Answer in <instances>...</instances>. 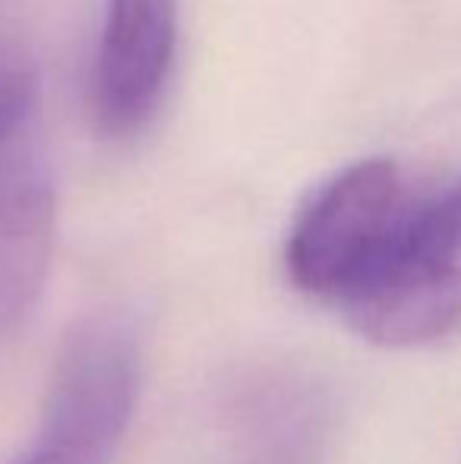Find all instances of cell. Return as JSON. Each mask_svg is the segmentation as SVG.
<instances>
[{
  "mask_svg": "<svg viewBox=\"0 0 461 464\" xmlns=\"http://www.w3.org/2000/svg\"><path fill=\"white\" fill-rule=\"evenodd\" d=\"M339 313L382 348H424L461 329V171L414 187Z\"/></svg>",
  "mask_w": 461,
  "mask_h": 464,
  "instance_id": "6da1fadb",
  "label": "cell"
},
{
  "mask_svg": "<svg viewBox=\"0 0 461 464\" xmlns=\"http://www.w3.org/2000/svg\"><path fill=\"white\" fill-rule=\"evenodd\" d=\"M142 382L139 329L127 313H95L63 342L35 440L10 464H108Z\"/></svg>",
  "mask_w": 461,
  "mask_h": 464,
  "instance_id": "7a4b0ae2",
  "label": "cell"
},
{
  "mask_svg": "<svg viewBox=\"0 0 461 464\" xmlns=\"http://www.w3.org/2000/svg\"><path fill=\"white\" fill-rule=\"evenodd\" d=\"M392 159L341 168L297 212L284 246L288 276L303 294L339 310L414 193Z\"/></svg>",
  "mask_w": 461,
  "mask_h": 464,
  "instance_id": "3957f363",
  "label": "cell"
},
{
  "mask_svg": "<svg viewBox=\"0 0 461 464\" xmlns=\"http://www.w3.org/2000/svg\"><path fill=\"white\" fill-rule=\"evenodd\" d=\"M178 48V0H108L89 82L92 121L108 140L136 136L158 108Z\"/></svg>",
  "mask_w": 461,
  "mask_h": 464,
  "instance_id": "277c9868",
  "label": "cell"
},
{
  "mask_svg": "<svg viewBox=\"0 0 461 464\" xmlns=\"http://www.w3.org/2000/svg\"><path fill=\"white\" fill-rule=\"evenodd\" d=\"M57 202L35 130L0 155V335L35 306L51 266Z\"/></svg>",
  "mask_w": 461,
  "mask_h": 464,
  "instance_id": "5b68a950",
  "label": "cell"
},
{
  "mask_svg": "<svg viewBox=\"0 0 461 464\" xmlns=\"http://www.w3.org/2000/svg\"><path fill=\"white\" fill-rule=\"evenodd\" d=\"M32 130V82L25 67L0 48V155Z\"/></svg>",
  "mask_w": 461,
  "mask_h": 464,
  "instance_id": "8992f818",
  "label": "cell"
}]
</instances>
